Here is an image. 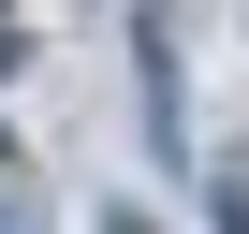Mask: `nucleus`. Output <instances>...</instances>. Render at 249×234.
I'll use <instances>...</instances> for the list:
<instances>
[{"mask_svg":"<svg viewBox=\"0 0 249 234\" xmlns=\"http://www.w3.org/2000/svg\"><path fill=\"white\" fill-rule=\"evenodd\" d=\"M103 234H147V219H132V205H117V219H103Z\"/></svg>","mask_w":249,"mask_h":234,"instance_id":"nucleus-1","label":"nucleus"}]
</instances>
